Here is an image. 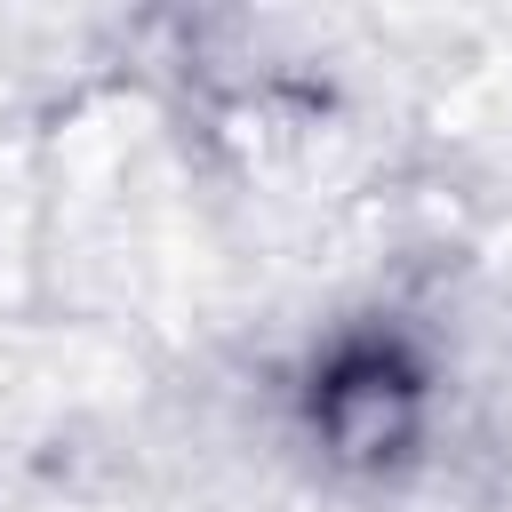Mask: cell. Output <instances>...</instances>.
I'll return each mask as SVG.
<instances>
[{"label":"cell","mask_w":512,"mask_h":512,"mask_svg":"<svg viewBox=\"0 0 512 512\" xmlns=\"http://www.w3.org/2000/svg\"><path fill=\"white\" fill-rule=\"evenodd\" d=\"M312 408H320V432L336 440V456H384V448L408 440L416 376H408L392 352L360 344V352H344V360L328 368V384H320Z\"/></svg>","instance_id":"obj_1"}]
</instances>
